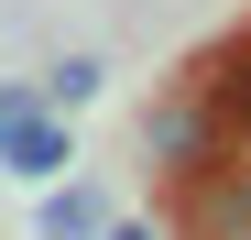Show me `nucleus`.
Returning a JSON list of instances; mask_svg holds the SVG:
<instances>
[{"label":"nucleus","instance_id":"6","mask_svg":"<svg viewBox=\"0 0 251 240\" xmlns=\"http://www.w3.org/2000/svg\"><path fill=\"white\" fill-rule=\"evenodd\" d=\"M33 88H44V109H66V120H76V109L109 88V66H99V55H55L44 76H33Z\"/></svg>","mask_w":251,"mask_h":240},{"label":"nucleus","instance_id":"5","mask_svg":"<svg viewBox=\"0 0 251 240\" xmlns=\"http://www.w3.org/2000/svg\"><path fill=\"white\" fill-rule=\"evenodd\" d=\"M33 229H44V240H99V229H109V196H99V186H76V175H55V186H44V208H33Z\"/></svg>","mask_w":251,"mask_h":240},{"label":"nucleus","instance_id":"4","mask_svg":"<svg viewBox=\"0 0 251 240\" xmlns=\"http://www.w3.org/2000/svg\"><path fill=\"white\" fill-rule=\"evenodd\" d=\"M197 88L219 98L229 142H251V33H229V44H207V55H197Z\"/></svg>","mask_w":251,"mask_h":240},{"label":"nucleus","instance_id":"8","mask_svg":"<svg viewBox=\"0 0 251 240\" xmlns=\"http://www.w3.org/2000/svg\"><path fill=\"white\" fill-rule=\"evenodd\" d=\"M99 240H153V229H142V218H109V229H99Z\"/></svg>","mask_w":251,"mask_h":240},{"label":"nucleus","instance_id":"1","mask_svg":"<svg viewBox=\"0 0 251 240\" xmlns=\"http://www.w3.org/2000/svg\"><path fill=\"white\" fill-rule=\"evenodd\" d=\"M219 153H229V120H219V98H207L197 76H175V88L142 109V164L186 186L197 164H219Z\"/></svg>","mask_w":251,"mask_h":240},{"label":"nucleus","instance_id":"2","mask_svg":"<svg viewBox=\"0 0 251 240\" xmlns=\"http://www.w3.org/2000/svg\"><path fill=\"white\" fill-rule=\"evenodd\" d=\"M175 229L186 240H251V164H240V142L175 186Z\"/></svg>","mask_w":251,"mask_h":240},{"label":"nucleus","instance_id":"3","mask_svg":"<svg viewBox=\"0 0 251 240\" xmlns=\"http://www.w3.org/2000/svg\"><path fill=\"white\" fill-rule=\"evenodd\" d=\"M76 164V142H66V109H22L11 131H0V175H22V186H55Z\"/></svg>","mask_w":251,"mask_h":240},{"label":"nucleus","instance_id":"7","mask_svg":"<svg viewBox=\"0 0 251 240\" xmlns=\"http://www.w3.org/2000/svg\"><path fill=\"white\" fill-rule=\"evenodd\" d=\"M22 109H44V88H0V131H11Z\"/></svg>","mask_w":251,"mask_h":240}]
</instances>
